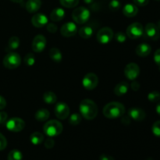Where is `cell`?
<instances>
[{
  "label": "cell",
  "mask_w": 160,
  "mask_h": 160,
  "mask_svg": "<svg viewBox=\"0 0 160 160\" xmlns=\"http://www.w3.org/2000/svg\"><path fill=\"white\" fill-rule=\"evenodd\" d=\"M144 34V28L142 23H131L127 28V36L131 39H136L141 38Z\"/></svg>",
  "instance_id": "8992f818"
},
{
  "label": "cell",
  "mask_w": 160,
  "mask_h": 160,
  "mask_svg": "<svg viewBox=\"0 0 160 160\" xmlns=\"http://www.w3.org/2000/svg\"><path fill=\"white\" fill-rule=\"evenodd\" d=\"M79 110L81 117L86 120H93L98 114V107L96 104L91 99H84L81 102Z\"/></svg>",
  "instance_id": "6da1fadb"
},
{
  "label": "cell",
  "mask_w": 160,
  "mask_h": 160,
  "mask_svg": "<svg viewBox=\"0 0 160 160\" xmlns=\"http://www.w3.org/2000/svg\"><path fill=\"white\" fill-rule=\"evenodd\" d=\"M55 145V142L53 139L52 138H48L46 139V141L45 142V147L46 148H53Z\"/></svg>",
  "instance_id": "f35d334b"
},
{
  "label": "cell",
  "mask_w": 160,
  "mask_h": 160,
  "mask_svg": "<svg viewBox=\"0 0 160 160\" xmlns=\"http://www.w3.org/2000/svg\"><path fill=\"white\" fill-rule=\"evenodd\" d=\"M65 11L62 8H56L52 11L50 14V19L54 22H58L62 20L65 17Z\"/></svg>",
  "instance_id": "44dd1931"
},
{
  "label": "cell",
  "mask_w": 160,
  "mask_h": 160,
  "mask_svg": "<svg viewBox=\"0 0 160 160\" xmlns=\"http://www.w3.org/2000/svg\"><path fill=\"white\" fill-rule=\"evenodd\" d=\"M152 51V47L149 45L145 43L140 44L139 45H138L137 48H136V54L138 56L141 57H145V56H148L150 54Z\"/></svg>",
  "instance_id": "d6986e66"
},
{
  "label": "cell",
  "mask_w": 160,
  "mask_h": 160,
  "mask_svg": "<svg viewBox=\"0 0 160 160\" xmlns=\"http://www.w3.org/2000/svg\"><path fill=\"white\" fill-rule=\"evenodd\" d=\"M131 88L134 92L138 91V89L140 88V84H139V83L138 81H133V83L131 84Z\"/></svg>",
  "instance_id": "b9f144b4"
},
{
  "label": "cell",
  "mask_w": 160,
  "mask_h": 160,
  "mask_svg": "<svg viewBox=\"0 0 160 160\" xmlns=\"http://www.w3.org/2000/svg\"><path fill=\"white\" fill-rule=\"evenodd\" d=\"M128 89H129V84L125 81H122L116 85L114 88V93L117 96H122L128 93Z\"/></svg>",
  "instance_id": "ffe728a7"
},
{
  "label": "cell",
  "mask_w": 160,
  "mask_h": 160,
  "mask_svg": "<svg viewBox=\"0 0 160 160\" xmlns=\"http://www.w3.org/2000/svg\"><path fill=\"white\" fill-rule=\"evenodd\" d=\"M23 155L21 152L17 149H13L8 155V160H22Z\"/></svg>",
  "instance_id": "83f0119b"
},
{
  "label": "cell",
  "mask_w": 160,
  "mask_h": 160,
  "mask_svg": "<svg viewBox=\"0 0 160 160\" xmlns=\"http://www.w3.org/2000/svg\"><path fill=\"white\" fill-rule=\"evenodd\" d=\"M19 46H20V39H19V38L16 37V36H12L9 39L7 48L9 51L17 49Z\"/></svg>",
  "instance_id": "4316f807"
},
{
  "label": "cell",
  "mask_w": 160,
  "mask_h": 160,
  "mask_svg": "<svg viewBox=\"0 0 160 160\" xmlns=\"http://www.w3.org/2000/svg\"><path fill=\"white\" fill-rule=\"evenodd\" d=\"M128 115L131 119L137 121H142L146 117V113L140 108H131L128 111Z\"/></svg>",
  "instance_id": "2e32d148"
},
{
  "label": "cell",
  "mask_w": 160,
  "mask_h": 160,
  "mask_svg": "<svg viewBox=\"0 0 160 160\" xmlns=\"http://www.w3.org/2000/svg\"><path fill=\"white\" fill-rule=\"evenodd\" d=\"M30 141L34 145H40L44 141V135L40 132H34L30 136Z\"/></svg>",
  "instance_id": "d4e9b609"
},
{
  "label": "cell",
  "mask_w": 160,
  "mask_h": 160,
  "mask_svg": "<svg viewBox=\"0 0 160 160\" xmlns=\"http://www.w3.org/2000/svg\"><path fill=\"white\" fill-rule=\"evenodd\" d=\"M6 99H5L2 96L0 95V110L4 109V108L6 107Z\"/></svg>",
  "instance_id": "ee69618b"
},
{
  "label": "cell",
  "mask_w": 160,
  "mask_h": 160,
  "mask_svg": "<svg viewBox=\"0 0 160 160\" xmlns=\"http://www.w3.org/2000/svg\"><path fill=\"white\" fill-rule=\"evenodd\" d=\"M49 115L50 113L49 112H48V109H40L35 112L34 117H35V119L37 120H38V121L40 122H43L48 120V117H49Z\"/></svg>",
  "instance_id": "7402d4cb"
},
{
  "label": "cell",
  "mask_w": 160,
  "mask_h": 160,
  "mask_svg": "<svg viewBox=\"0 0 160 160\" xmlns=\"http://www.w3.org/2000/svg\"><path fill=\"white\" fill-rule=\"evenodd\" d=\"M21 63V57L17 52H9L3 59V65L7 69H16Z\"/></svg>",
  "instance_id": "5b68a950"
},
{
  "label": "cell",
  "mask_w": 160,
  "mask_h": 160,
  "mask_svg": "<svg viewBox=\"0 0 160 160\" xmlns=\"http://www.w3.org/2000/svg\"><path fill=\"white\" fill-rule=\"evenodd\" d=\"M99 160H115L113 157L106 154H102L99 156Z\"/></svg>",
  "instance_id": "7bdbcfd3"
},
{
  "label": "cell",
  "mask_w": 160,
  "mask_h": 160,
  "mask_svg": "<svg viewBox=\"0 0 160 160\" xmlns=\"http://www.w3.org/2000/svg\"><path fill=\"white\" fill-rule=\"evenodd\" d=\"M24 62L28 67H32L35 63V56L33 53H28L24 56Z\"/></svg>",
  "instance_id": "4dcf8cb0"
},
{
  "label": "cell",
  "mask_w": 160,
  "mask_h": 160,
  "mask_svg": "<svg viewBox=\"0 0 160 160\" xmlns=\"http://www.w3.org/2000/svg\"><path fill=\"white\" fill-rule=\"evenodd\" d=\"M156 1H160V0H156Z\"/></svg>",
  "instance_id": "c3c4849f"
},
{
  "label": "cell",
  "mask_w": 160,
  "mask_h": 160,
  "mask_svg": "<svg viewBox=\"0 0 160 160\" xmlns=\"http://www.w3.org/2000/svg\"><path fill=\"white\" fill-rule=\"evenodd\" d=\"M8 118V115L5 112H0V124L6 123V120Z\"/></svg>",
  "instance_id": "60d3db41"
},
{
  "label": "cell",
  "mask_w": 160,
  "mask_h": 160,
  "mask_svg": "<svg viewBox=\"0 0 160 160\" xmlns=\"http://www.w3.org/2000/svg\"><path fill=\"white\" fill-rule=\"evenodd\" d=\"M59 2L64 7L73 8L78 6L79 0H59Z\"/></svg>",
  "instance_id": "f1b7e54d"
},
{
  "label": "cell",
  "mask_w": 160,
  "mask_h": 160,
  "mask_svg": "<svg viewBox=\"0 0 160 160\" xmlns=\"http://www.w3.org/2000/svg\"><path fill=\"white\" fill-rule=\"evenodd\" d=\"M47 41L45 36L42 34H38L34 37V40L32 42V49L35 52H41L44 51V49L46 47Z\"/></svg>",
  "instance_id": "7c38bea8"
},
{
  "label": "cell",
  "mask_w": 160,
  "mask_h": 160,
  "mask_svg": "<svg viewBox=\"0 0 160 160\" xmlns=\"http://www.w3.org/2000/svg\"><path fill=\"white\" fill-rule=\"evenodd\" d=\"M55 115L59 120H66L70 115V108L64 102H58L54 108Z\"/></svg>",
  "instance_id": "30bf717a"
},
{
  "label": "cell",
  "mask_w": 160,
  "mask_h": 160,
  "mask_svg": "<svg viewBox=\"0 0 160 160\" xmlns=\"http://www.w3.org/2000/svg\"><path fill=\"white\" fill-rule=\"evenodd\" d=\"M81 122V115L78 113H73L69 118V123L71 125L76 126Z\"/></svg>",
  "instance_id": "f546056e"
},
{
  "label": "cell",
  "mask_w": 160,
  "mask_h": 160,
  "mask_svg": "<svg viewBox=\"0 0 160 160\" xmlns=\"http://www.w3.org/2000/svg\"><path fill=\"white\" fill-rule=\"evenodd\" d=\"M144 31H145V34H146L147 37L152 39V40H157L159 38V28L155 23H147Z\"/></svg>",
  "instance_id": "5bb4252c"
},
{
  "label": "cell",
  "mask_w": 160,
  "mask_h": 160,
  "mask_svg": "<svg viewBox=\"0 0 160 160\" xmlns=\"http://www.w3.org/2000/svg\"><path fill=\"white\" fill-rule=\"evenodd\" d=\"M84 2L86 4H92L94 2V0H84Z\"/></svg>",
  "instance_id": "bcb514c9"
},
{
  "label": "cell",
  "mask_w": 160,
  "mask_h": 160,
  "mask_svg": "<svg viewBox=\"0 0 160 160\" xmlns=\"http://www.w3.org/2000/svg\"><path fill=\"white\" fill-rule=\"evenodd\" d=\"M153 134L156 137H160V120L156 121L152 125V128Z\"/></svg>",
  "instance_id": "e575fe53"
},
{
  "label": "cell",
  "mask_w": 160,
  "mask_h": 160,
  "mask_svg": "<svg viewBox=\"0 0 160 160\" xmlns=\"http://www.w3.org/2000/svg\"><path fill=\"white\" fill-rule=\"evenodd\" d=\"M78 32V27L73 22H68L64 23L60 30V33L63 37H73Z\"/></svg>",
  "instance_id": "4fadbf2b"
},
{
  "label": "cell",
  "mask_w": 160,
  "mask_h": 160,
  "mask_svg": "<svg viewBox=\"0 0 160 160\" xmlns=\"http://www.w3.org/2000/svg\"><path fill=\"white\" fill-rule=\"evenodd\" d=\"M48 17L43 13H36L31 18V23L35 28H42L48 23Z\"/></svg>",
  "instance_id": "9a60e30c"
},
{
  "label": "cell",
  "mask_w": 160,
  "mask_h": 160,
  "mask_svg": "<svg viewBox=\"0 0 160 160\" xmlns=\"http://www.w3.org/2000/svg\"><path fill=\"white\" fill-rule=\"evenodd\" d=\"M63 127L59 121L56 120H52L45 123L43 127L44 133L50 138L56 137L62 133Z\"/></svg>",
  "instance_id": "3957f363"
},
{
  "label": "cell",
  "mask_w": 160,
  "mask_h": 160,
  "mask_svg": "<svg viewBox=\"0 0 160 160\" xmlns=\"http://www.w3.org/2000/svg\"><path fill=\"white\" fill-rule=\"evenodd\" d=\"M49 56L56 62H60L62 59V52L58 48H52L49 51Z\"/></svg>",
  "instance_id": "603a6c76"
},
{
  "label": "cell",
  "mask_w": 160,
  "mask_h": 160,
  "mask_svg": "<svg viewBox=\"0 0 160 160\" xmlns=\"http://www.w3.org/2000/svg\"><path fill=\"white\" fill-rule=\"evenodd\" d=\"M156 112H157V113L160 116V102L158 103V105L156 106Z\"/></svg>",
  "instance_id": "f6af8a7d"
},
{
  "label": "cell",
  "mask_w": 160,
  "mask_h": 160,
  "mask_svg": "<svg viewBox=\"0 0 160 160\" xmlns=\"http://www.w3.org/2000/svg\"><path fill=\"white\" fill-rule=\"evenodd\" d=\"M140 73V68L138 65L134 62L128 63L124 68V74L128 80L134 81Z\"/></svg>",
  "instance_id": "8fae6325"
},
{
  "label": "cell",
  "mask_w": 160,
  "mask_h": 160,
  "mask_svg": "<svg viewBox=\"0 0 160 160\" xmlns=\"http://www.w3.org/2000/svg\"><path fill=\"white\" fill-rule=\"evenodd\" d=\"M148 99L150 102H158L160 99V94L159 92L154 91V92H150L148 95Z\"/></svg>",
  "instance_id": "1f68e13d"
},
{
  "label": "cell",
  "mask_w": 160,
  "mask_h": 160,
  "mask_svg": "<svg viewBox=\"0 0 160 160\" xmlns=\"http://www.w3.org/2000/svg\"><path fill=\"white\" fill-rule=\"evenodd\" d=\"M114 34L112 30L110 28H102L98 31V34H97L96 38L99 43L103 44H108L112 41V38H113Z\"/></svg>",
  "instance_id": "52a82bcc"
},
{
  "label": "cell",
  "mask_w": 160,
  "mask_h": 160,
  "mask_svg": "<svg viewBox=\"0 0 160 160\" xmlns=\"http://www.w3.org/2000/svg\"><path fill=\"white\" fill-rule=\"evenodd\" d=\"M124 112V106L117 102L108 103L103 108V115L108 119H117L121 117Z\"/></svg>",
  "instance_id": "7a4b0ae2"
},
{
  "label": "cell",
  "mask_w": 160,
  "mask_h": 160,
  "mask_svg": "<svg viewBox=\"0 0 160 160\" xmlns=\"http://www.w3.org/2000/svg\"><path fill=\"white\" fill-rule=\"evenodd\" d=\"M92 34H93V29H92V27L88 26V25L83 27V28H81L79 30V35L82 38H90L92 36Z\"/></svg>",
  "instance_id": "cb8c5ba5"
},
{
  "label": "cell",
  "mask_w": 160,
  "mask_h": 160,
  "mask_svg": "<svg viewBox=\"0 0 160 160\" xmlns=\"http://www.w3.org/2000/svg\"><path fill=\"white\" fill-rule=\"evenodd\" d=\"M115 38L116 41L118 42L119 43H124L127 41V34H125L123 32H117L115 35L113 36Z\"/></svg>",
  "instance_id": "836d02e7"
},
{
  "label": "cell",
  "mask_w": 160,
  "mask_h": 160,
  "mask_svg": "<svg viewBox=\"0 0 160 160\" xmlns=\"http://www.w3.org/2000/svg\"><path fill=\"white\" fill-rule=\"evenodd\" d=\"M133 1H134V3L136 6H145L149 2V0H133Z\"/></svg>",
  "instance_id": "ab89813d"
},
{
  "label": "cell",
  "mask_w": 160,
  "mask_h": 160,
  "mask_svg": "<svg viewBox=\"0 0 160 160\" xmlns=\"http://www.w3.org/2000/svg\"><path fill=\"white\" fill-rule=\"evenodd\" d=\"M6 128L12 132H20L23 130L25 127V123L22 119L18 117H13L6 122Z\"/></svg>",
  "instance_id": "ba28073f"
},
{
  "label": "cell",
  "mask_w": 160,
  "mask_h": 160,
  "mask_svg": "<svg viewBox=\"0 0 160 160\" xmlns=\"http://www.w3.org/2000/svg\"><path fill=\"white\" fill-rule=\"evenodd\" d=\"M138 12L137 6L135 4H131V3H128L123 6V15L126 16L127 17H133L136 16Z\"/></svg>",
  "instance_id": "ac0fdd59"
},
{
  "label": "cell",
  "mask_w": 160,
  "mask_h": 160,
  "mask_svg": "<svg viewBox=\"0 0 160 160\" xmlns=\"http://www.w3.org/2000/svg\"><path fill=\"white\" fill-rule=\"evenodd\" d=\"M10 1L15 3H21L23 0H10Z\"/></svg>",
  "instance_id": "7dc6e473"
},
{
  "label": "cell",
  "mask_w": 160,
  "mask_h": 160,
  "mask_svg": "<svg viewBox=\"0 0 160 160\" xmlns=\"http://www.w3.org/2000/svg\"><path fill=\"white\" fill-rule=\"evenodd\" d=\"M154 61L160 69V48L157 49L154 54Z\"/></svg>",
  "instance_id": "74e56055"
},
{
  "label": "cell",
  "mask_w": 160,
  "mask_h": 160,
  "mask_svg": "<svg viewBox=\"0 0 160 160\" xmlns=\"http://www.w3.org/2000/svg\"><path fill=\"white\" fill-rule=\"evenodd\" d=\"M57 26L53 23H47V31L50 33H56L57 31Z\"/></svg>",
  "instance_id": "8d00e7d4"
},
{
  "label": "cell",
  "mask_w": 160,
  "mask_h": 160,
  "mask_svg": "<svg viewBox=\"0 0 160 160\" xmlns=\"http://www.w3.org/2000/svg\"><path fill=\"white\" fill-rule=\"evenodd\" d=\"M109 7L112 11H117L121 7V3L118 0H112L109 2Z\"/></svg>",
  "instance_id": "d6a6232c"
},
{
  "label": "cell",
  "mask_w": 160,
  "mask_h": 160,
  "mask_svg": "<svg viewBox=\"0 0 160 160\" xmlns=\"http://www.w3.org/2000/svg\"><path fill=\"white\" fill-rule=\"evenodd\" d=\"M42 6V1L41 0H28L26 3V9L30 13H34Z\"/></svg>",
  "instance_id": "e0dca14e"
},
{
  "label": "cell",
  "mask_w": 160,
  "mask_h": 160,
  "mask_svg": "<svg viewBox=\"0 0 160 160\" xmlns=\"http://www.w3.org/2000/svg\"><path fill=\"white\" fill-rule=\"evenodd\" d=\"M7 145V141L6 138L0 133V151L4 150Z\"/></svg>",
  "instance_id": "d590c367"
},
{
  "label": "cell",
  "mask_w": 160,
  "mask_h": 160,
  "mask_svg": "<svg viewBox=\"0 0 160 160\" xmlns=\"http://www.w3.org/2000/svg\"><path fill=\"white\" fill-rule=\"evenodd\" d=\"M90 11L84 6L76 8L72 12V18L78 24H84L90 18Z\"/></svg>",
  "instance_id": "277c9868"
},
{
  "label": "cell",
  "mask_w": 160,
  "mask_h": 160,
  "mask_svg": "<svg viewBox=\"0 0 160 160\" xmlns=\"http://www.w3.org/2000/svg\"><path fill=\"white\" fill-rule=\"evenodd\" d=\"M57 97L56 95L52 92H46L43 95V100L47 104H54L56 102Z\"/></svg>",
  "instance_id": "484cf974"
},
{
  "label": "cell",
  "mask_w": 160,
  "mask_h": 160,
  "mask_svg": "<svg viewBox=\"0 0 160 160\" xmlns=\"http://www.w3.org/2000/svg\"><path fill=\"white\" fill-rule=\"evenodd\" d=\"M98 84V78L94 73H88L84 77L82 80V84L87 90H93Z\"/></svg>",
  "instance_id": "9c48e42d"
}]
</instances>
